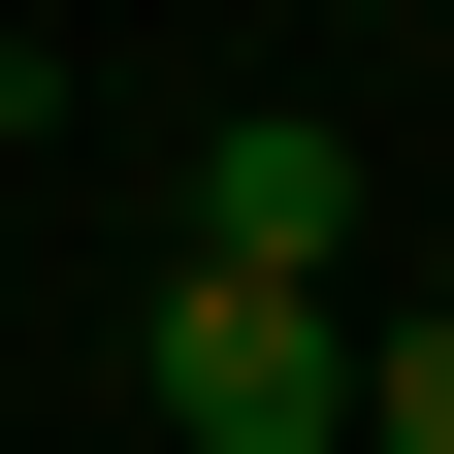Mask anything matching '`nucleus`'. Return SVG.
I'll use <instances>...</instances> for the list:
<instances>
[{"instance_id":"obj_1","label":"nucleus","mask_w":454,"mask_h":454,"mask_svg":"<svg viewBox=\"0 0 454 454\" xmlns=\"http://www.w3.org/2000/svg\"><path fill=\"white\" fill-rule=\"evenodd\" d=\"M130 422H162V454H357V293L162 260V293H130Z\"/></svg>"},{"instance_id":"obj_2","label":"nucleus","mask_w":454,"mask_h":454,"mask_svg":"<svg viewBox=\"0 0 454 454\" xmlns=\"http://www.w3.org/2000/svg\"><path fill=\"white\" fill-rule=\"evenodd\" d=\"M162 260L357 293V260H389V195H357V130H325V98H227V130H195V195H162Z\"/></svg>"},{"instance_id":"obj_3","label":"nucleus","mask_w":454,"mask_h":454,"mask_svg":"<svg viewBox=\"0 0 454 454\" xmlns=\"http://www.w3.org/2000/svg\"><path fill=\"white\" fill-rule=\"evenodd\" d=\"M357 454H454V260L357 293Z\"/></svg>"},{"instance_id":"obj_4","label":"nucleus","mask_w":454,"mask_h":454,"mask_svg":"<svg viewBox=\"0 0 454 454\" xmlns=\"http://www.w3.org/2000/svg\"><path fill=\"white\" fill-rule=\"evenodd\" d=\"M0 130H33V33H0Z\"/></svg>"}]
</instances>
